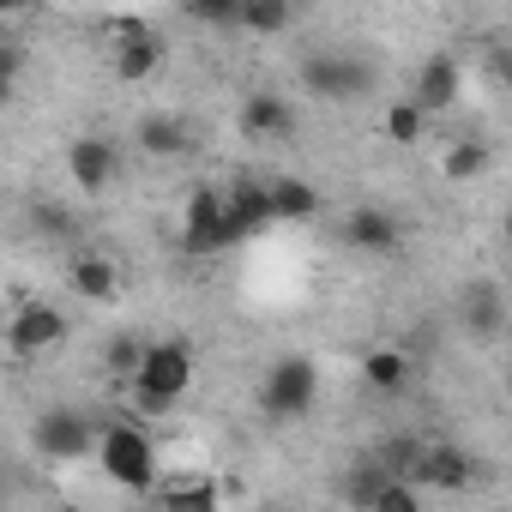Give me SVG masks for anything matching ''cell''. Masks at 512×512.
Instances as JSON below:
<instances>
[{
  "label": "cell",
  "mask_w": 512,
  "mask_h": 512,
  "mask_svg": "<svg viewBox=\"0 0 512 512\" xmlns=\"http://www.w3.org/2000/svg\"><path fill=\"white\" fill-rule=\"evenodd\" d=\"M133 145H139L145 157L169 163V157H187V151H193V127H187V115H175V109H151V115H139Z\"/></svg>",
  "instance_id": "5bb4252c"
},
{
  "label": "cell",
  "mask_w": 512,
  "mask_h": 512,
  "mask_svg": "<svg viewBox=\"0 0 512 512\" xmlns=\"http://www.w3.org/2000/svg\"><path fill=\"white\" fill-rule=\"evenodd\" d=\"M362 512H422V494H416L410 482H398V476H386V482L374 488V500H368Z\"/></svg>",
  "instance_id": "d4e9b609"
},
{
  "label": "cell",
  "mask_w": 512,
  "mask_h": 512,
  "mask_svg": "<svg viewBox=\"0 0 512 512\" xmlns=\"http://www.w3.org/2000/svg\"><path fill=\"white\" fill-rule=\"evenodd\" d=\"M181 253L187 260H217V253H229V241H223V187H211V181L187 187V199H181Z\"/></svg>",
  "instance_id": "3957f363"
},
{
  "label": "cell",
  "mask_w": 512,
  "mask_h": 512,
  "mask_svg": "<svg viewBox=\"0 0 512 512\" xmlns=\"http://www.w3.org/2000/svg\"><path fill=\"white\" fill-rule=\"evenodd\" d=\"M235 121H241V139H253V145H284L296 133V103L278 91H253V97H241Z\"/></svg>",
  "instance_id": "7c38bea8"
},
{
  "label": "cell",
  "mask_w": 512,
  "mask_h": 512,
  "mask_svg": "<svg viewBox=\"0 0 512 512\" xmlns=\"http://www.w3.org/2000/svg\"><path fill=\"white\" fill-rule=\"evenodd\" d=\"M416 494L422 488H434V494H458V488H470L476 482V458L464 452V446H446V440H422V452H416V464H410V476H404Z\"/></svg>",
  "instance_id": "8992f818"
},
{
  "label": "cell",
  "mask_w": 512,
  "mask_h": 512,
  "mask_svg": "<svg viewBox=\"0 0 512 512\" xmlns=\"http://www.w3.org/2000/svg\"><path fill=\"white\" fill-rule=\"evenodd\" d=\"M157 67H163V37L145 19H127L115 31V79L121 85H145V79H157Z\"/></svg>",
  "instance_id": "30bf717a"
},
{
  "label": "cell",
  "mask_w": 512,
  "mask_h": 512,
  "mask_svg": "<svg viewBox=\"0 0 512 512\" xmlns=\"http://www.w3.org/2000/svg\"><path fill=\"white\" fill-rule=\"evenodd\" d=\"M290 19H296L290 0H241L235 7V31H247V37H284Z\"/></svg>",
  "instance_id": "44dd1931"
},
{
  "label": "cell",
  "mask_w": 512,
  "mask_h": 512,
  "mask_svg": "<svg viewBox=\"0 0 512 512\" xmlns=\"http://www.w3.org/2000/svg\"><path fill=\"white\" fill-rule=\"evenodd\" d=\"M398 241H404V229H398V217L380 211V205H356V211L344 217V247H356V253L386 260V253H398Z\"/></svg>",
  "instance_id": "9a60e30c"
},
{
  "label": "cell",
  "mask_w": 512,
  "mask_h": 512,
  "mask_svg": "<svg viewBox=\"0 0 512 512\" xmlns=\"http://www.w3.org/2000/svg\"><path fill=\"white\" fill-rule=\"evenodd\" d=\"M362 380L374 386V392H404L410 386V356L404 350H368V362H362Z\"/></svg>",
  "instance_id": "603a6c76"
},
{
  "label": "cell",
  "mask_w": 512,
  "mask_h": 512,
  "mask_svg": "<svg viewBox=\"0 0 512 512\" xmlns=\"http://www.w3.org/2000/svg\"><path fill=\"white\" fill-rule=\"evenodd\" d=\"M133 386H145V392L181 404L187 386H193V344H187V338H157V344H145V362H139Z\"/></svg>",
  "instance_id": "277c9868"
},
{
  "label": "cell",
  "mask_w": 512,
  "mask_h": 512,
  "mask_svg": "<svg viewBox=\"0 0 512 512\" xmlns=\"http://www.w3.org/2000/svg\"><path fill=\"white\" fill-rule=\"evenodd\" d=\"M61 344H67V314L55 302H25L13 314V326H7V350L13 356H49Z\"/></svg>",
  "instance_id": "ba28073f"
},
{
  "label": "cell",
  "mask_w": 512,
  "mask_h": 512,
  "mask_svg": "<svg viewBox=\"0 0 512 512\" xmlns=\"http://www.w3.org/2000/svg\"><path fill=\"white\" fill-rule=\"evenodd\" d=\"M13 79H19V55H13L7 43H0V103L13 97Z\"/></svg>",
  "instance_id": "83f0119b"
},
{
  "label": "cell",
  "mask_w": 512,
  "mask_h": 512,
  "mask_svg": "<svg viewBox=\"0 0 512 512\" xmlns=\"http://www.w3.org/2000/svg\"><path fill=\"white\" fill-rule=\"evenodd\" d=\"M67 290H73L79 302L109 308V302L121 296V266L109 260V253H73V260H67Z\"/></svg>",
  "instance_id": "2e32d148"
},
{
  "label": "cell",
  "mask_w": 512,
  "mask_h": 512,
  "mask_svg": "<svg viewBox=\"0 0 512 512\" xmlns=\"http://www.w3.org/2000/svg\"><path fill=\"white\" fill-rule=\"evenodd\" d=\"M235 7H241V0H187V19L193 25H235Z\"/></svg>",
  "instance_id": "484cf974"
},
{
  "label": "cell",
  "mask_w": 512,
  "mask_h": 512,
  "mask_svg": "<svg viewBox=\"0 0 512 512\" xmlns=\"http://www.w3.org/2000/svg\"><path fill=\"white\" fill-rule=\"evenodd\" d=\"M260 404H266L272 422H302V416L320 404V362H314V356H278V362L266 368Z\"/></svg>",
  "instance_id": "7a4b0ae2"
},
{
  "label": "cell",
  "mask_w": 512,
  "mask_h": 512,
  "mask_svg": "<svg viewBox=\"0 0 512 512\" xmlns=\"http://www.w3.org/2000/svg\"><path fill=\"white\" fill-rule=\"evenodd\" d=\"M67 175H73V187L85 199H103L115 187V175H121V145L103 139V133H79L67 145Z\"/></svg>",
  "instance_id": "52a82bcc"
},
{
  "label": "cell",
  "mask_w": 512,
  "mask_h": 512,
  "mask_svg": "<svg viewBox=\"0 0 512 512\" xmlns=\"http://www.w3.org/2000/svg\"><path fill=\"white\" fill-rule=\"evenodd\" d=\"M488 163H494V151H488L482 139H452V145H446V157H440V175H446L452 187H464V181L488 175Z\"/></svg>",
  "instance_id": "7402d4cb"
},
{
  "label": "cell",
  "mask_w": 512,
  "mask_h": 512,
  "mask_svg": "<svg viewBox=\"0 0 512 512\" xmlns=\"http://www.w3.org/2000/svg\"><path fill=\"white\" fill-rule=\"evenodd\" d=\"M302 79H308V91H320V97H332V103H350V97L374 91V67L356 61V55H314V61L302 67Z\"/></svg>",
  "instance_id": "8fae6325"
},
{
  "label": "cell",
  "mask_w": 512,
  "mask_h": 512,
  "mask_svg": "<svg viewBox=\"0 0 512 512\" xmlns=\"http://www.w3.org/2000/svg\"><path fill=\"white\" fill-rule=\"evenodd\" d=\"M272 229V205H266V181H229L223 187V241L241 247L253 235Z\"/></svg>",
  "instance_id": "9c48e42d"
},
{
  "label": "cell",
  "mask_w": 512,
  "mask_h": 512,
  "mask_svg": "<svg viewBox=\"0 0 512 512\" xmlns=\"http://www.w3.org/2000/svg\"><path fill=\"white\" fill-rule=\"evenodd\" d=\"M139 362H145V338H139V332H115V338H109V350H103L109 380H115V386H127V380L139 374Z\"/></svg>",
  "instance_id": "cb8c5ba5"
},
{
  "label": "cell",
  "mask_w": 512,
  "mask_h": 512,
  "mask_svg": "<svg viewBox=\"0 0 512 512\" xmlns=\"http://www.w3.org/2000/svg\"><path fill=\"white\" fill-rule=\"evenodd\" d=\"M37 229H43L49 241H67V235H73V211L55 205V199H37Z\"/></svg>",
  "instance_id": "4316f807"
},
{
  "label": "cell",
  "mask_w": 512,
  "mask_h": 512,
  "mask_svg": "<svg viewBox=\"0 0 512 512\" xmlns=\"http://www.w3.org/2000/svg\"><path fill=\"white\" fill-rule=\"evenodd\" d=\"M458 97H464V67H458V55H428V61L416 67L410 103H416V109L434 121V115H446Z\"/></svg>",
  "instance_id": "4fadbf2b"
},
{
  "label": "cell",
  "mask_w": 512,
  "mask_h": 512,
  "mask_svg": "<svg viewBox=\"0 0 512 512\" xmlns=\"http://www.w3.org/2000/svg\"><path fill=\"white\" fill-rule=\"evenodd\" d=\"M31 446H37L43 458H55V464H79V458H91L97 428H91V416L55 404V410H43V416L31 422Z\"/></svg>",
  "instance_id": "5b68a950"
},
{
  "label": "cell",
  "mask_w": 512,
  "mask_h": 512,
  "mask_svg": "<svg viewBox=\"0 0 512 512\" xmlns=\"http://www.w3.org/2000/svg\"><path fill=\"white\" fill-rule=\"evenodd\" d=\"M266 205H272V223H308V217H320L326 193L314 181H302V175H272L266 181Z\"/></svg>",
  "instance_id": "ac0fdd59"
},
{
  "label": "cell",
  "mask_w": 512,
  "mask_h": 512,
  "mask_svg": "<svg viewBox=\"0 0 512 512\" xmlns=\"http://www.w3.org/2000/svg\"><path fill=\"white\" fill-rule=\"evenodd\" d=\"M458 320H464V338L494 344L506 332V296H500V284H470L464 302H458Z\"/></svg>",
  "instance_id": "e0dca14e"
},
{
  "label": "cell",
  "mask_w": 512,
  "mask_h": 512,
  "mask_svg": "<svg viewBox=\"0 0 512 512\" xmlns=\"http://www.w3.org/2000/svg\"><path fill=\"white\" fill-rule=\"evenodd\" d=\"M91 458L103 464V476L115 482V488H127L133 500H151L157 488H163V464H157V446H151V434L139 428V422H103L97 428V446H91Z\"/></svg>",
  "instance_id": "6da1fadb"
},
{
  "label": "cell",
  "mask_w": 512,
  "mask_h": 512,
  "mask_svg": "<svg viewBox=\"0 0 512 512\" xmlns=\"http://www.w3.org/2000/svg\"><path fill=\"white\" fill-rule=\"evenodd\" d=\"M157 500H163V512H223V494L205 476H169L157 488Z\"/></svg>",
  "instance_id": "d6986e66"
},
{
  "label": "cell",
  "mask_w": 512,
  "mask_h": 512,
  "mask_svg": "<svg viewBox=\"0 0 512 512\" xmlns=\"http://www.w3.org/2000/svg\"><path fill=\"white\" fill-rule=\"evenodd\" d=\"M380 139H386V145H398V151H410V145H422V139H428V115H422L410 97H392V103L380 109Z\"/></svg>",
  "instance_id": "ffe728a7"
}]
</instances>
